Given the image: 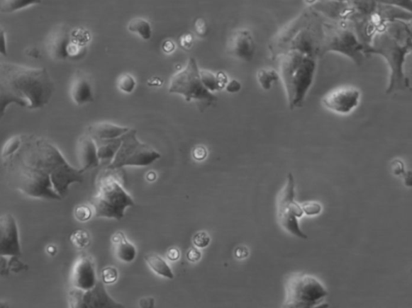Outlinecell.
<instances>
[{"label":"cell","instance_id":"cell-1","mask_svg":"<svg viewBox=\"0 0 412 308\" xmlns=\"http://www.w3.org/2000/svg\"><path fill=\"white\" fill-rule=\"evenodd\" d=\"M9 185L28 197L62 200L73 183H82L86 171L75 169L58 148L45 139H23L16 153L5 159Z\"/></svg>","mask_w":412,"mask_h":308},{"label":"cell","instance_id":"cell-2","mask_svg":"<svg viewBox=\"0 0 412 308\" xmlns=\"http://www.w3.org/2000/svg\"><path fill=\"white\" fill-rule=\"evenodd\" d=\"M55 84L46 68L11 62L0 64L1 116L11 105L28 110L43 109L50 102Z\"/></svg>","mask_w":412,"mask_h":308},{"label":"cell","instance_id":"cell-3","mask_svg":"<svg viewBox=\"0 0 412 308\" xmlns=\"http://www.w3.org/2000/svg\"><path fill=\"white\" fill-rule=\"evenodd\" d=\"M367 53L379 55L386 62L389 71L386 93L408 90L411 87L406 79L404 67L412 53V19H399L386 23L370 39Z\"/></svg>","mask_w":412,"mask_h":308},{"label":"cell","instance_id":"cell-4","mask_svg":"<svg viewBox=\"0 0 412 308\" xmlns=\"http://www.w3.org/2000/svg\"><path fill=\"white\" fill-rule=\"evenodd\" d=\"M316 72V61L311 52L292 49L280 60L279 74L282 80L289 108L294 110L304 104L311 89Z\"/></svg>","mask_w":412,"mask_h":308},{"label":"cell","instance_id":"cell-5","mask_svg":"<svg viewBox=\"0 0 412 308\" xmlns=\"http://www.w3.org/2000/svg\"><path fill=\"white\" fill-rule=\"evenodd\" d=\"M91 205L95 217L121 221L125 211L133 207L135 203L121 181L114 176L106 173L99 181L97 194L92 199Z\"/></svg>","mask_w":412,"mask_h":308},{"label":"cell","instance_id":"cell-6","mask_svg":"<svg viewBox=\"0 0 412 308\" xmlns=\"http://www.w3.org/2000/svg\"><path fill=\"white\" fill-rule=\"evenodd\" d=\"M200 72L196 59L189 58L186 65L172 76L169 92L182 96L188 103L195 102L204 111L216 103L217 97L203 84Z\"/></svg>","mask_w":412,"mask_h":308},{"label":"cell","instance_id":"cell-7","mask_svg":"<svg viewBox=\"0 0 412 308\" xmlns=\"http://www.w3.org/2000/svg\"><path fill=\"white\" fill-rule=\"evenodd\" d=\"M321 49L324 53H339L357 65L362 64L367 56L366 47L358 37L354 25L345 21L327 28Z\"/></svg>","mask_w":412,"mask_h":308},{"label":"cell","instance_id":"cell-8","mask_svg":"<svg viewBox=\"0 0 412 308\" xmlns=\"http://www.w3.org/2000/svg\"><path fill=\"white\" fill-rule=\"evenodd\" d=\"M161 158L160 153L137 137L136 130L130 129L122 136V144L111 164L106 170L116 171L128 166L145 167Z\"/></svg>","mask_w":412,"mask_h":308},{"label":"cell","instance_id":"cell-9","mask_svg":"<svg viewBox=\"0 0 412 308\" xmlns=\"http://www.w3.org/2000/svg\"><path fill=\"white\" fill-rule=\"evenodd\" d=\"M328 295L318 278L301 275L291 278L286 287L284 307L313 308L323 303Z\"/></svg>","mask_w":412,"mask_h":308},{"label":"cell","instance_id":"cell-10","mask_svg":"<svg viewBox=\"0 0 412 308\" xmlns=\"http://www.w3.org/2000/svg\"><path fill=\"white\" fill-rule=\"evenodd\" d=\"M304 213L302 206L296 203L294 176L289 173L288 182L278 203V220L282 227L291 235L301 239H308V236L301 229L298 222V218L302 217Z\"/></svg>","mask_w":412,"mask_h":308},{"label":"cell","instance_id":"cell-11","mask_svg":"<svg viewBox=\"0 0 412 308\" xmlns=\"http://www.w3.org/2000/svg\"><path fill=\"white\" fill-rule=\"evenodd\" d=\"M69 307L72 308H123L107 292L103 280L87 291L73 287L69 292Z\"/></svg>","mask_w":412,"mask_h":308},{"label":"cell","instance_id":"cell-12","mask_svg":"<svg viewBox=\"0 0 412 308\" xmlns=\"http://www.w3.org/2000/svg\"><path fill=\"white\" fill-rule=\"evenodd\" d=\"M362 91L354 86H343L327 92L321 103L325 108L340 115H349L360 106Z\"/></svg>","mask_w":412,"mask_h":308},{"label":"cell","instance_id":"cell-13","mask_svg":"<svg viewBox=\"0 0 412 308\" xmlns=\"http://www.w3.org/2000/svg\"><path fill=\"white\" fill-rule=\"evenodd\" d=\"M0 256H21L19 229L15 217L10 213L0 217Z\"/></svg>","mask_w":412,"mask_h":308},{"label":"cell","instance_id":"cell-14","mask_svg":"<svg viewBox=\"0 0 412 308\" xmlns=\"http://www.w3.org/2000/svg\"><path fill=\"white\" fill-rule=\"evenodd\" d=\"M229 53L238 61L249 62L253 60L255 43L248 29H238L232 35L229 42Z\"/></svg>","mask_w":412,"mask_h":308},{"label":"cell","instance_id":"cell-15","mask_svg":"<svg viewBox=\"0 0 412 308\" xmlns=\"http://www.w3.org/2000/svg\"><path fill=\"white\" fill-rule=\"evenodd\" d=\"M71 281L73 287L87 291L98 282L96 271L91 258L80 256L72 270Z\"/></svg>","mask_w":412,"mask_h":308},{"label":"cell","instance_id":"cell-16","mask_svg":"<svg viewBox=\"0 0 412 308\" xmlns=\"http://www.w3.org/2000/svg\"><path fill=\"white\" fill-rule=\"evenodd\" d=\"M71 41V35L67 28H57L47 38L45 45L48 55L55 61L67 60L69 57Z\"/></svg>","mask_w":412,"mask_h":308},{"label":"cell","instance_id":"cell-17","mask_svg":"<svg viewBox=\"0 0 412 308\" xmlns=\"http://www.w3.org/2000/svg\"><path fill=\"white\" fill-rule=\"evenodd\" d=\"M77 152L80 169L83 171L93 169L100 165L97 143L91 135L87 134L82 136L77 142Z\"/></svg>","mask_w":412,"mask_h":308},{"label":"cell","instance_id":"cell-18","mask_svg":"<svg viewBox=\"0 0 412 308\" xmlns=\"http://www.w3.org/2000/svg\"><path fill=\"white\" fill-rule=\"evenodd\" d=\"M69 94L77 105H83L94 102V90L91 81L81 73H77L71 81Z\"/></svg>","mask_w":412,"mask_h":308},{"label":"cell","instance_id":"cell-19","mask_svg":"<svg viewBox=\"0 0 412 308\" xmlns=\"http://www.w3.org/2000/svg\"><path fill=\"white\" fill-rule=\"evenodd\" d=\"M130 128L108 122H99L89 125L87 134L95 139H114L122 137Z\"/></svg>","mask_w":412,"mask_h":308},{"label":"cell","instance_id":"cell-20","mask_svg":"<svg viewBox=\"0 0 412 308\" xmlns=\"http://www.w3.org/2000/svg\"><path fill=\"white\" fill-rule=\"evenodd\" d=\"M117 258L124 263H131L135 259L137 251L133 244L128 240L123 232H117L112 236Z\"/></svg>","mask_w":412,"mask_h":308},{"label":"cell","instance_id":"cell-21","mask_svg":"<svg viewBox=\"0 0 412 308\" xmlns=\"http://www.w3.org/2000/svg\"><path fill=\"white\" fill-rule=\"evenodd\" d=\"M98 146V154L100 164L110 165L115 159L116 154L122 144V137L114 139H95Z\"/></svg>","mask_w":412,"mask_h":308},{"label":"cell","instance_id":"cell-22","mask_svg":"<svg viewBox=\"0 0 412 308\" xmlns=\"http://www.w3.org/2000/svg\"><path fill=\"white\" fill-rule=\"evenodd\" d=\"M145 260L147 265L155 273L161 277L168 278V280H173L174 274L169 265L167 263L166 261L158 256L157 253H147L145 256Z\"/></svg>","mask_w":412,"mask_h":308},{"label":"cell","instance_id":"cell-23","mask_svg":"<svg viewBox=\"0 0 412 308\" xmlns=\"http://www.w3.org/2000/svg\"><path fill=\"white\" fill-rule=\"evenodd\" d=\"M20 256H4L0 258V275L7 277L11 272L19 273L21 271L28 270V266L23 263Z\"/></svg>","mask_w":412,"mask_h":308},{"label":"cell","instance_id":"cell-24","mask_svg":"<svg viewBox=\"0 0 412 308\" xmlns=\"http://www.w3.org/2000/svg\"><path fill=\"white\" fill-rule=\"evenodd\" d=\"M41 2L43 0H0V11L2 13H14Z\"/></svg>","mask_w":412,"mask_h":308},{"label":"cell","instance_id":"cell-25","mask_svg":"<svg viewBox=\"0 0 412 308\" xmlns=\"http://www.w3.org/2000/svg\"><path fill=\"white\" fill-rule=\"evenodd\" d=\"M128 31L136 35L145 40L152 38V28L151 23L143 18H135L128 23Z\"/></svg>","mask_w":412,"mask_h":308},{"label":"cell","instance_id":"cell-26","mask_svg":"<svg viewBox=\"0 0 412 308\" xmlns=\"http://www.w3.org/2000/svg\"><path fill=\"white\" fill-rule=\"evenodd\" d=\"M280 79L279 72L272 69H261L257 73V80L262 90L270 91L274 83Z\"/></svg>","mask_w":412,"mask_h":308},{"label":"cell","instance_id":"cell-27","mask_svg":"<svg viewBox=\"0 0 412 308\" xmlns=\"http://www.w3.org/2000/svg\"><path fill=\"white\" fill-rule=\"evenodd\" d=\"M201 78L207 90L213 93L222 91L225 85L220 80L218 73L207 69H201Z\"/></svg>","mask_w":412,"mask_h":308},{"label":"cell","instance_id":"cell-28","mask_svg":"<svg viewBox=\"0 0 412 308\" xmlns=\"http://www.w3.org/2000/svg\"><path fill=\"white\" fill-rule=\"evenodd\" d=\"M91 235L84 229H77L70 235V241L77 249L87 248L91 244Z\"/></svg>","mask_w":412,"mask_h":308},{"label":"cell","instance_id":"cell-29","mask_svg":"<svg viewBox=\"0 0 412 308\" xmlns=\"http://www.w3.org/2000/svg\"><path fill=\"white\" fill-rule=\"evenodd\" d=\"M23 144L22 136L15 135L6 141L2 149V157L7 159L13 156L15 153L19 151Z\"/></svg>","mask_w":412,"mask_h":308},{"label":"cell","instance_id":"cell-30","mask_svg":"<svg viewBox=\"0 0 412 308\" xmlns=\"http://www.w3.org/2000/svg\"><path fill=\"white\" fill-rule=\"evenodd\" d=\"M118 88L124 93H133L136 88V80L133 75L125 73L118 78Z\"/></svg>","mask_w":412,"mask_h":308},{"label":"cell","instance_id":"cell-31","mask_svg":"<svg viewBox=\"0 0 412 308\" xmlns=\"http://www.w3.org/2000/svg\"><path fill=\"white\" fill-rule=\"evenodd\" d=\"M118 277V270L113 266H107L101 270V280L105 284H112L117 281Z\"/></svg>","mask_w":412,"mask_h":308},{"label":"cell","instance_id":"cell-32","mask_svg":"<svg viewBox=\"0 0 412 308\" xmlns=\"http://www.w3.org/2000/svg\"><path fill=\"white\" fill-rule=\"evenodd\" d=\"M74 215L77 221L84 222L91 219L92 217V211L89 206L82 205L76 207Z\"/></svg>","mask_w":412,"mask_h":308},{"label":"cell","instance_id":"cell-33","mask_svg":"<svg viewBox=\"0 0 412 308\" xmlns=\"http://www.w3.org/2000/svg\"><path fill=\"white\" fill-rule=\"evenodd\" d=\"M391 171L394 176L402 177L406 173L405 164L401 159H396L391 164Z\"/></svg>","mask_w":412,"mask_h":308},{"label":"cell","instance_id":"cell-34","mask_svg":"<svg viewBox=\"0 0 412 308\" xmlns=\"http://www.w3.org/2000/svg\"><path fill=\"white\" fill-rule=\"evenodd\" d=\"M194 244L199 248H206L210 244L211 238L206 232H199L194 236Z\"/></svg>","mask_w":412,"mask_h":308},{"label":"cell","instance_id":"cell-35","mask_svg":"<svg viewBox=\"0 0 412 308\" xmlns=\"http://www.w3.org/2000/svg\"><path fill=\"white\" fill-rule=\"evenodd\" d=\"M304 212L308 216H315L320 215L322 207L316 203H307L302 205Z\"/></svg>","mask_w":412,"mask_h":308},{"label":"cell","instance_id":"cell-36","mask_svg":"<svg viewBox=\"0 0 412 308\" xmlns=\"http://www.w3.org/2000/svg\"><path fill=\"white\" fill-rule=\"evenodd\" d=\"M225 90L229 93H236L242 90L241 82L237 79H230L226 83Z\"/></svg>","mask_w":412,"mask_h":308},{"label":"cell","instance_id":"cell-37","mask_svg":"<svg viewBox=\"0 0 412 308\" xmlns=\"http://www.w3.org/2000/svg\"><path fill=\"white\" fill-rule=\"evenodd\" d=\"M207 150L205 147L196 146L193 150V157L195 161H202L207 157Z\"/></svg>","mask_w":412,"mask_h":308},{"label":"cell","instance_id":"cell-38","mask_svg":"<svg viewBox=\"0 0 412 308\" xmlns=\"http://www.w3.org/2000/svg\"><path fill=\"white\" fill-rule=\"evenodd\" d=\"M404 74L410 87L412 86V53L408 56L405 63Z\"/></svg>","mask_w":412,"mask_h":308},{"label":"cell","instance_id":"cell-39","mask_svg":"<svg viewBox=\"0 0 412 308\" xmlns=\"http://www.w3.org/2000/svg\"><path fill=\"white\" fill-rule=\"evenodd\" d=\"M195 31L200 37H204L208 32V26L206 22L203 19H199L195 22Z\"/></svg>","mask_w":412,"mask_h":308},{"label":"cell","instance_id":"cell-40","mask_svg":"<svg viewBox=\"0 0 412 308\" xmlns=\"http://www.w3.org/2000/svg\"><path fill=\"white\" fill-rule=\"evenodd\" d=\"M201 258V253L198 248L192 247L187 253V258L191 263H196Z\"/></svg>","mask_w":412,"mask_h":308},{"label":"cell","instance_id":"cell-41","mask_svg":"<svg viewBox=\"0 0 412 308\" xmlns=\"http://www.w3.org/2000/svg\"><path fill=\"white\" fill-rule=\"evenodd\" d=\"M180 251H179L176 247L170 248L168 251V253H167V258H168L170 261H172V262L177 261L179 258H180Z\"/></svg>","mask_w":412,"mask_h":308},{"label":"cell","instance_id":"cell-42","mask_svg":"<svg viewBox=\"0 0 412 308\" xmlns=\"http://www.w3.org/2000/svg\"><path fill=\"white\" fill-rule=\"evenodd\" d=\"M139 304L141 308H153L155 307V299L152 297L142 298Z\"/></svg>","mask_w":412,"mask_h":308},{"label":"cell","instance_id":"cell-43","mask_svg":"<svg viewBox=\"0 0 412 308\" xmlns=\"http://www.w3.org/2000/svg\"><path fill=\"white\" fill-rule=\"evenodd\" d=\"M402 178L405 187L412 188V171H406Z\"/></svg>","mask_w":412,"mask_h":308},{"label":"cell","instance_id":"cell-44","mask_svg":"<svg viewBox=\"0 0 412 308\" xmlns=\"http://www.w3.org/2000/svg\"><path fill=\"white\" fill-rule=\"evenodd\" d=\"M181 42L184 48H187V47L189 48V47L192 45L193 38L190 35H184L182 38Z\"/></svg>","mask_w":412,"mask_h":308},{"label":"cell","instance_id":"cell-45","mask_svg":"<svg viewBox=\"0 0 412 308\" xmlns=\"http://www.w3.org/2000/svg\"><path fill=\"white\" fill-rule=\"evenodd\" d=\"M248 256V251L245 247H238L235 251V256L238 258H244Z\"/></svg>","mask_w":412,"mask_h":308},{"label":"cell","instance_id":"cell-46","mask_svg":"<svg viewBox=\"0 0 412 308\" xmlns=\"http://www.w3.org/2000/svg\"><path fill=\"white\" fill-rule=\"evenodd\" d=\"M1 33H2V35H1V38H2L1 53L3 55H7L8 46H7V43H6V41H7V37H6V33L4 31V29H1Z\"/></svg>","mask_w":412,"mask_h":308},{"label":"cell","instance_id":"cell-47","mask_svg":"<svg viewBox=\"0 0 412 308\" xmlns=\"http://www.w3.org/2000/svg\"><path fill=\"white\" fill-rule=\"evenodd\" d=\"M163 50L167 53H170L175 50V45L171 40H166L163 45Z\"/></svg>","mask_w":412,"mask_h":308},{"label":"cell","instance_id":"cell-48","mask_svg":"<svg viewBox=\"0 0 412 308\" xmlns=\"http://www.w3.org/2000/svg\"><path fill=\"white\" fill-rule=\"evenodd\" d=\"M28 55L30 57H34V58H38L40 57V51H38L37 49L35 48H30L28 51H27Z\"/></svg>","mask_w":412,"mask_h":308},{"label":"cell","instance_id":"cell-49","mask_svg":"<svg viewBox=\"0 0 412 308\" xmlns=\"http://www.w3.org/2000/svg\"><path fill=\"white\" fill-rule=\"evenodd\" d=\"M46 250L48 253L50 254L51 256H55L57 252V248L53 245L48 246Z\"/></svg>","mask_w":412,"mask_h":308},{"label":"cell","instance_id":"cell-50","mask_svg":"<svg viewBox=\"0 0 412 308\" xmlns=\"http://www.w3.org/2000/svg\"><path fill=\"white\" fill-rule=\"evenodd\" d=\"M146 178L148 181L153 182L157 179V173H154V171H149L147 173Z\"/></svg>","mask_w":412,"mask_h":308}]
</instances>
